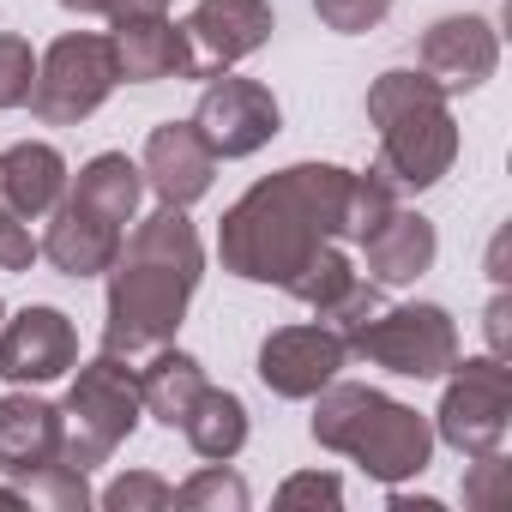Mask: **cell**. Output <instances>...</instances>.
<instances>
[{
	"mask_svg": "<svg viewBox=\"0 0 512 512\" xmlns=\"http://www.w3.org/2000/svg\"><path fill=\"white\" fill-rule=\"evenodd\" d=\"M344 187H350V169L338 163H290L266 181H253L223 211V229H217L223 272L284 290L326 241H338Z\"/></svg>",
	"mask_w": 512,
	"mask_h": 512,
	"instance_id": "6da1fadb",
	"label": "cell"
},
{
	"mask_svg": "<svg viewBox=\"0 0 512 512\" xmlns=\"http://www.w3.org/2000/svg\"><path fill=\"white\" fill-rule=\"evenodd\" d=\"M199 272H205V247H199V229L187 223V211L157 205L145 223H133L121 235L115 266H109L103 350L139 362L157 344H169L193 290H199Z\"/></svg>",
	"mask_w": 512,
	"mask_h": 512,
	"instance_id": "7a4b0ae2",
	"label": "cell"
},
{
	"mask_svg": "<svg viewBox=\"0 0 512 512\" xmlns=\"http://www.w3.org/2000/svg\"><path fill=\"white\" fill-rule=\"evenodd\" d=\"M314 440L326 452H344L356 458L374 482L398 488L404 476H422L428 458H434V428L428 416H416L410 404L374 392V386H350V380H332L314 392Z\"/></svg>",
	"mask_w": 512,
	"mask_h": 512,
	"instance_id": "3957f363",
	"label": "cell"
},
{
	"mask_svg": "<svg viewBox=\"0 0 512 512\" xmlns=\"http://www.w3.org/2000/svg\"><path fill=\"white\" fill-rule=\"evenodd\" d=\"M368 121L380 127V175L404 193L434 187L458 157V121L446 109V91L416 67H392L368 85Z\"/></svg>",
	"mask_w": 512,
	"mask_h": 512,
	"instance_id": "277c9868",
	"label": "cell"
},
{
	"mask_svg": "<svg viewBox=\"0 0 512 512\" xmlns=\"http://www.w3.org/2000/svg\"><path fill=\"white\" fill-rule=\"evenodd\" d=\"M145 404H139V362L103 350L97 362L79 368L67 404H61V464L73 470H97L115 458V446L139 428Z\"/></svg>",
	"mask_w": 512,
	"mask_h": 512,
	"instance_id": "5b68a950",
	"label": "cell"
},
{
	"mask_svg": "<svg viewBox=\"0 0 512 512\" xmlns=\"http://www.w3.org/2000/svg\"><path fill=\"white\" fill-rule=\"evenodd\" d=\"M121 85L115 73V43L97 31H67L61 43H49V55L37 61L31 79V115L49 127H79L85 115H97L109 103V91Z\"/></svg>",
	"mask_w": 512,
	"mask_h": 512,
	"instance_id": "8992f818",
	"label": "cell"
},
{
	"mask_svg": "<svg viewBox=\"0 0 512 512\" xmlns=\"http://www.w3.org/2000/svg\"><path fill=\"white\" fill-rule=\"evenodd\" d=\"M344 350L386 374H404V380H440L458 362V326L434 302H404V308L386 302L362 332L344 338Z\"/></svg>",
	"mask_w": 512,
	"mask_h": 512,
	"instance_id": "52a82bcc",
	"label": "cell"
},
{
	"mask_svg": "<svg viewBox=\"0 0 512 512\" xmlns=\"http://www.w3.org/2000/svg\"><path fill=\"white\" fill-rule=\"evenodd\" d=\"M446 374L452 380H446L434 434L464 458L500 452V440L512 428V368H506V356H470V362H452Z\"/></svg>",
	"mask_w": 512,
	"mask_h": 512,
	"instance_id": "ba28073f",
	"label": "cell"
},
{
	"mask_svg": "<svg viewBox=\"0 0 512 512\" xmlns=\"http://www.w3.org/2000/svg\"><path fill=\"white\" fill-rule=\"evenodd\" d=\"M278 127H284V109L260 79H229V73L205 79L199 109H193V133L205 139L211 157H223V163L253 157L260 145L278 139Z\"/></svg>",
	"mask_w": 512,
	"mask_h": 512,
	"instance_id": "9c48e42d",
	"label": "cell"
},
{
	"mask_svg": "<svg viewBox=\"0 0 512 512\" xmlns=\"http://www.w3.org/2000/svg\"><path fill=\"white\" fill-rule=\"evenodd\" d=\"M344 362H350V350H344V338L326 320H314V326H278L260 344V380L278 398H314L320 386L338 380Z\"/></svg>",
	"mask_w": 512,
	"mask_h": 512,
	"instance_id": "30bf717a",
	"label": "cell"
},
{
	"mask_svg": "<svg viewBox=\"0 0 512 512\" xmlns=\"http://www.w3.org/2000/svg\"><path fill=\"white\" fill-rule=\"evenodd\" d=\"M79 362V332L61 308H19L0 320V380L13 386H43L61 380Z\"/></svg>",
	"mask_w": 512,
	"mask_h": 512,
	"instance_id": "8fae6325",
	"label": "cell"
},
{
	"mask_svg": "<svg viewBox=\"0 0 512 512\" xmlns=\"http://www.w3.org/2000/svg\"><path fill=\"white\" fill-rule=\"evenodd\" d=\"M187 37H193V79L229 73L235 61L266 49L272 0H199L187 13Z\"/></svg>",
	"mask_w": 512,
	"mask_h": 512,
	"instance_id": "7c38bea8",
	"label": "cell"
},
{
	"mask_svg": "<svg viewBox=\"0 0 512 512\" xmlns=\"http://www.w3.org/2000/svg\"><path fill=\"white\" fill-rule=\"evenodd\" d=\"M494 67H500V37H494V25L482 13H452V19L428 25V37H422V73L446 97L488 85Z\"/></svg>",
	"mask_w": 512,
	"mask_h": 512,
	"instance_id": "4fadbf2b",
	"label": "cell"
},
{
	"mask_svg": "<svg viewBox=\"0 0 512 512\" xmlns=\"http://www.w3.org/2000/svg\"><path fill=\"white\" fill-rule=\"evenodd\" d=\"M139 175H145V187H151L163 205L187 211V205H199V199L211 193L217 157L205 151V139L193 133V121H163V127H151V139H145Z\"/></svg>",
	"mask_w": 512,
	"mask_h": 512,
	"instance_id": "5bb4252c",
	"label": "cell"
},
{
	"mask_svg": "<svg viewBox=\"0 0 512 512\" xmlns=\"http://www.w3.org/2000/svg\"><path fill=\"white\" fill-rule=\"evenodd\" d=\"M121 223H109V217H97V211H85L79 199H61L55 211H49V229H43V241H37V253L61 272V278H97V272H109L115 266V253H121Z\"/></svg>",
	"mask_w": 512,
	"mask_h": 512,
	"instance_id": "9a60e30c",
	"label": "cell"
},
{
	"mask_svg": "<svg viewBox=\"0 0 512 512\" xmlns=\"http://www.w3.org/2000/svg\"><path fill=\"white\" fill-rule=\"evenodd\" d=\"M109 43H115V73L127 85L193 79V37L169 13H157V19H121Z\"/></svg>",
	"mask_w": 512,
	"mask_h": 512,
	"instance_id": "2e32d148",
	"label": "cell"
},
{
	"mask_svg": "<svg viewBox=\"0 0 512 512\" xmlns=\"http://www.w3.org/2000/svg\"><path fill=\"white\" fill-rule=\"evenodd\" d=\"M61 458V404H43L31 392L0 398V476H31Z\"/></svg>",
	"mask_w": 512,
	"mask_h": 512,
	"instance_id": "e0dca14e",
	"label": "cell"
},
{
	"mask_svg": "<svg viewBox=\"0 0 512 512\" xmlns=\"http://www.w3.org/2000/svg\"><path fill=\"white\" fill-rule=\"evenodd\" d=\"M434 253H440V235H434V223L422 217V211H392L368 241H362V260H368V278L380 284V290H392V284H416L428 266H434Z\"/></svg>",
	"mask_w": 512,
	"mask_h": 512,
	"instance_id": "ac0fdd59",
	"label": "cell"
},
{
	"mask_svg": "<svg viewBox=\"0 0 512 512\" xmlns=\"http://www.w3.org/2000/svg\"><path fill=\"white\" fill-rule=\"evenodd\" d=\"M67 193V157L43 139H25V145H7L0 151V199H7L13 217H49Z\"/></svg>",
	"mask_w": 512,
	"mask_h": 512,
	"instance_id": "d6986e66",
	"label": "cell"
},
{
	"mask_svg": "<svg viewBox=\"0 0 512 512\" xmlns=\"http://www.w3.org/2000/svg\"><path fill=\"white\" fill-rule=\"evenodd\" d=\"M205 392V368L187 350L157 344L151 356H139V404L145 416H157L163 428H181V416L193 410V398Z\"/></svg>",
	"mask_w": 512,
	"mask_h": 512,
	"instance_id": "ffe728a7",
	"label": "cell"
},
{
	"mask_svg": "<svg viewBox=\"0 0 512 512\" xmlns=\"http://www.w3.org/2000/svg\"><path fill=\"white\" fill-rule=\"evenodd\" d=\"M67 199H79L85 211H97V217H109V223L127 229V223L139 217L145 175H139V163H127L121 151H103V157H91V163L79 169V181H73Z\"/></svg>",
	"mask_w": 512,
	"mask_h": 512,
	"instance_id": "44dd1931",
	"label": "cell"
},
{
	"mask_svg": "<svg viewBox=\"0 0 512 512\" xmlns=\"http://www.w3.org/2000/svg\"><path fill=\"white\" fill-rule=\"evenodd\" d=\"M181 434H187V446H193L205 464H229V458L247 446V404H241L235 392L205 386V392L193 398V410L181 416Z\"/></svg>",
	"mask_w": 512,
	"mask_h": 512,
	"instance_id": "7402d4cb",
	"label": "cell"
},
{
	"mask_svg": "<svg viewBox=\"0 0 512 512\" xmlns=\"http://www.w3.org/2000/svg\"><path fill=\"white\" fill-rule=\"evenodd\" d=\"M398 211V187L380 175V169H368V175H350V187H344V229L338 235H350L356 247L386 223Z\"/></svg>",
	"mask_w": 512,
	"mask_h": 512,
	"instance_id": "603a6c76",
	"label": "cell"
},
{
	"mask_svg": "<svg viewBox=\"0 0 512 512\" xmlns=\"http://www.w3.org/2000/svg\"><path fill=\"white\" fill-rule=\"evenodd\" d=\"M350 284H356V266L344 260V253H338L332 241H326V247L314 253V260H308V266L284 284V290H290L296 302H308L314 314H326L332 302H344V290H350Z\"/></svg>",
	"mask_w": 512,
	"mask_h": 512,
	"instance_id": "cb8c5ba5",
	"label": "cell"
},
{
	"mask_svg": "<svg viewBox=\"0 0 512 512\" xmlns=\"http://www.w3.org/2000/svg\"><path fill=\"white\" fill-rule=\"evenodd\" d=\"M175 506L181 512H241L247 506V482L229 464H205L199 476H187L175 488Z\"/></svg>",
	"mask_w": 512,
	"mask_h": 512,
	"instance_id": "d4e9b609",
	"label": "cell"
},
{
	"mask_svg": "<svg viewBox=\"0 0 512 512\" xmlns=\"http://www.w3.org/2000/svg\"><path fill=\"white\" fill-rule=\"evenodd\" d=\"M25 500H43V506H55V512H85L91 506V482H85V470H73V464H43V470H31L25 476Z\"/></svg>",
	"mask_w": 512,
	"mask_h": 512,
	"instance_id": "484cf974",
	"label": "cell"
},
{
	"mask_svg": "<svg viewBox=\"0 0 512 512\" xmlns=\"http://www.w3.org/2000/svg\"><path fill=\"white\" fill-rule=\"evenodd\" d=\"M103 506L109 512H163V506H175V488L151 470H127L103 488Z\"/></svg>",
	"mask_w": 512,
	"mask_h": 512,
	"instance_id": "4316f807",
	"label": "cell"
},
{
	"mask_svg": "<svg viewBox=\"0 0 512 512\" xmlns=\"http://www.w3.org/2000/svg\"><path fill=\"white\" fill-rule=\"evenodd\" d=\"M31 79H37V55L25 37H0V109H19L31 97Z\"/></svg>",
	"mask_w": 512,
	"mask_h": 512,
	"instance_id": "83f0119b",
	"label": "cell"
},
{
	"mask_svg": "<svg viewBox=\"0 0 512 512\" xmlns=\"http://www.w3.org/2000/svg\"><path fill=\"white\" fill-rule=\"evenodd\" d=\"M314 13H320L326 31H338V37H362V31H374V25L392 13V0H314Z\"/></svg>",
	"mask_w": 512,
	"mask_h": 512,
	"instance_id": "f1b7e54d",
	"label": "cell"
},
{
	"mask_svg": "<svg viewBox=\"0 0 512 512\" xmlns=\"http://www.w3.org/2000/svg\"><path fill=\"white\" fill-rule=\"evenodd\" d=\"M512 488V464L500 452H482L470 458V476H464V506H500Z\"/></svg>",
	"mask_w": 512,
	"mask_h": 512,
	"instance_id": "f546056e",
	"label": "cell"
},
{
	"mask_svg": "<svg viewBox=\"0 0 512 512\" xmlns=\"http://www.w3.org/2000/svg\"><path fill=\"white\" fill-rule=\"evenodd\" d=\"M278 506H344V482L326 470H308V476H290L284 488H278Z\"/></svg>",
	"mask_w": 512,
	"mask_h": 512,
	"instance_id": "4dcf8cb0",
	"label": "cell"
},
{
	"mask_svg": "<svg viewBox=\"0 0 512 512\" xmlns=\"http://www.w3.org/2000/svg\"><path fill=\"white\" fill-rule=\"evenodd\" d=\"M37 260V241H31V223L7 211V199H0V272H25Z\"/></svg>",
	"mask_w": 512,
	"mask_h": 512,
	"instance_id": "1f68e13d",
	"label": "cell"
},
{
	"mask_svg": "<svg viewBox=\"0 0 512 512\" xmlns=\"http://www.w3.org/2000/svg\"><path fill=\"white\" fill-rule=\"evenodd\" d=\"M157 13H169V0H103V19H157Z\"/></svg>",
	"mask_w": 512,
	"mask_h": 512,
	"instance_id": "d6a6232c",
	"label": "cell"
},
{
	"mask_svg": "<svg viewBox=\"0 0 512 512\" xmlns=\"http://www.w3.org/2000/svg\"><path fill=\"white\" fill-rule=\"evenodd\" d=\"M506 314H512L506 296H494L488 302V344H494V356H506Z\"/></svg>",
	"mask_w": 512,
	"mask_h": 512,
	"instance_id": "836d02e7",
	"label": "cell"
},
{
	"mask_svg": "<svg viewBox=\"0 0 512 512\" xmlns=\"http://www.w3.org/2000/svg\"><path fill=\"white\" fill-rule=\"evenodd\" d=\"M25 506V488H0V512H19Z\"/></svg>",
	"mask_w": 512,
	"mask_h": 512,
	"instance_id": "e575fe53",
	"label": "cell"
},
{
	"mask_svg": "<svg viewBox=\"0 0 512 512\" xmlns=\"http://www.w3.org/2000/svg\"><path fill=\"white\" fill-rule=\"evenodd\" d=\"M67 13H103V0H61Z\"/></svg>",
	"mask_w": 512,
	"mask_h": 512,
	"instance_id": "d590c367",
	"label": "cell"
},
{
	"mask_svg": "<svg viewBox=\"0 0 512 512\" xmlns=\"http://www.w3.org/2000/svg\"><path fill=\"white\" fill-rule=\"evenodd\" d=\"M0 320H7V308H0Z\"/></svg>",
	"mask_w": 512,
	"mask_h": 512,
	"instance_id": "8d00e7d4",
	"label": "cell"
}]
</instances>
